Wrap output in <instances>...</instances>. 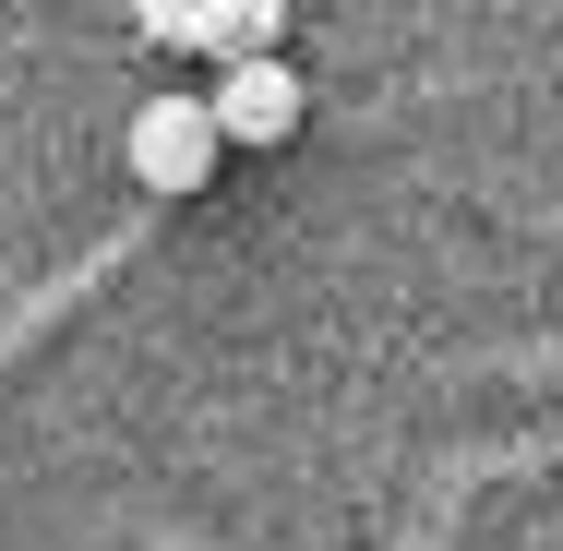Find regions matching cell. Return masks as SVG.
I'll use <instances>...</instances> for the list:
<instances>
[{"label":"cell","mask_w":563,"mask_h":551,"mask_svg":"<svg viewBox=\"0 0 563 551\" xmlns=\"http://www.w3.org/2000/svg\"><path fill=\"white\" fill-rule=\"evenodd\" d=\"M217 97H156V109H132V180L144 192H205V168H217Z\"/></svg>","instance_id":"6da1fadb"},{"label":"cell","mask_w":563,"mask_h":551,"mask_svg":"<svg viewBox=\"0 0 563 551\" xmlns=\"http://www.w3.org/2000/svg\"><path fill=\"white\" fill-rule=\"evenodd\" d=\"M217 132L228 144H288L300 132V73L288 60H228L217 73Z\"/></svg>","instance_id":"7a4b0ae2"},{"label":"cell","mask_w":563,"mask_h":551,"mask_svg":"<svg viewBox=\"0 0 563 551\" xmlns=\"http://www.w3.org/2000/svg\"><path fill=\"white\" fill-rule=\"evenodd\" d=\"M276 24H288V0H192V48H217V73L276 60Z\"/></svg>","instance_id":"3957f363"},{"label":"cell","mask_w":563,"mask_h":551,"mask_svg":"<svg viewBox=\"0 0 563 551\" xmlns=\"http://www.w3.org/2000/svg\"><path fill=\"white\" fill-rule=\"evenodd\" d=\"M144 36L156 48H192V0H144Z\"/></svg>","instance_id":"277c9868"}]
</instances>
